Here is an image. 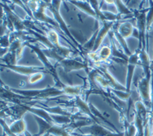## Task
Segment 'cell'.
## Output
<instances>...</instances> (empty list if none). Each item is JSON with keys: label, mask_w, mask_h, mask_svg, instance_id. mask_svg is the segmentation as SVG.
<instances>
[{"label": "cell", "mask_w": 153, "mask_h": 136, "mask_svg": "<svg viewBox=\"0 0 153 136\" xmlns=\"http://www.w3.org/2000/svg\"><path fill=\"white\" fill-rule=\"evenodd\" d=\"M17 94L25 96L30 100H47L58 98L62 95H66L65 90L59 89L56 86H48L47 88L38 89V90H21V89L11 88Z\"/></svg>", "instance_id": "obj_1"}, {"label": "cell", "mask_w": 153, "mask_h": 136, "mask_svg": "<svg viewBox=\"0 0 153 136\" xmlns=\"http://www.w3.org/2000/svg\"><path fill=\"white\" fill-rule=\"evenodd\" d=\"M141 5L139 8L134 11V20L135 21L134 26L138 34V46L137 50L146 49L148 51V35L147 31V14L148 7L142 8Z\"/></svg>", "instance_id": "obj_2"}, {"label": "cell", "mask_w": 153, "mask_h": 136, "mask_svg": "<svg viewBox=\"0 0 153 136\" xmlns=\"http://www.w3.org/2000/svg\"><path fill=\"white\" fill-rule=\"evenodd\" d=\"M62 2L63 1H56V0H52V1H47V9L51 12V14L53 16L54 20L56 21V23L59 25V28L62 30V32L65 33V35L67 36L68 39H70L71 42L74 43V45L76 47L78 51H80V53L82 55V45H81L76 41L74 36L72 35L70 30L68 29V25L65 23V20L62 17L61 14H60V7L62 5Z\"/></svg>", "instance_id": "obj_3"}, {"label": "cell", "mask_w": 153, "mask_h": 136, "mask_svg": "<svg viewBox=\"0 0 153 136\" xmlns=\"http://www.w3.org/2000/svg\"><path fill=\"white\" fill-rule=\"evenodd\" d=\"M26 47H29L35 53L37 57L40 59V61L42 63L43 67L47 70V74H50L51 76L52 77V78H53L54 82H55V85L54 86L59 89H62V90H65L67 85L65 84L60 80L59 75L57 74V71H56V67L51 64V61L45 55V53L43 52V50L41 48H39V47L36 46V45H33V43H30V42H26Z\"/></svg>", "instance_id": "obj_4"}, {"label": "cell", "mask_w": 153, "mask_h": 136, "mask_svg": "<svg viewBox=\"0 0 153 136\" xmlns=\"http://www.w3.org/2000/svg\"><path fill=\"white\" fill-rule=\"evenodd\" d=\"M38 125V133L35 136H43L46 134H50L55 136H74L72 132L66 126H60L57 124H50L44 119L38 116L33 115Z\"/></svg>", "instance_id": "obj_5"}, {"label": "cell", "mask_w": 153, "mask_h": 136, "mask_svg": "<svg viewBox=\"0 0 153 136\" xmlns=\"http://www.w3.org/2000/svg\"><path fill=\"white\" fill-rule=\"evenodd\" d=\"M136 91L138 95V99L145 104L147 109L152 111V75H144L143 77L137 79L135 83Z\"/></svg>", "instance_id": "obj_6"}, {"label": "cell", "mask_w": 153, "mask_h": 136, "mask_svg": "<svg viewBox=\"0 0 153 136\" xmlns=\"http://www.w3.org/2000/svg\"><path fill=\"white\" fill-rule=\"evenodd\" d=\"M26 106L24 103H8L1 100V118L10 117L12 121H17L24 118L26 113Z\"/></svg>", "instance_id": "obj_7"}, {"label": "cell", "mask_w": 153, "mask_h": 136, "mask_svg": "<svg viewBox=\"0 0 153 136\" xmlns=\"http://www.w3.org/2000/svg\"><path fill=\"white\" fill-rule=\"evenodd\" d=\"M57 65L61 66L63 70L66 74H69L70 72L81 70V69H85L86 71L91 67V63L88 59H85V61H83L82 59L69 57V58H63L59 62L56 63V66Z\"/></svg>", "instance_id": "obj_8"}, {"label": "cell", "mask_w": 153, "mask_h": 136, "mask_svg": "<svg viewBox=\"0 0 153 136\" xmlns=\"http://www.w3.org/2000/svg\"><path fill=\"white\" fill-rule=\"evenodd\" d=\"M45 32H46L45 34L47 36L48 40L54 46L56 53L58 54L60 57H62V58L73 57L72 55L74 53V51L69 49V48H65V47H63V46L60 45L59 42V34L56 30H53V29H50V30H46L45 29Z\"/></svg>", "instance_id": "obj_9"}, {"label": "cell", "mask_w": 153, "mask_h": 136, "mask_svg": "<svg viewBox=\"0 0 153 136\" xmlns=\"http://www.w3.org/2000/svg\"><path fill=\"white\" fill-rule=\"evenodd\" d=\"M137 66H139V51L137 49L130 56L126 64V91L128 93H131V86H132L133 80H134V71Z\"/></svg>", "instance_id": "obj_10"}, {"label": "cell", "mask_w": 153, "mask_h": 136, "mask_svg": "<svg viewBox=\"0 0 153 136\" xmlns=\"http://www.w3.org/2000/svg\"><path fill=\"white\" fill-rule=\"evenodd\" d=\"M92 66H94V65H92ZM94 67H95L96 69L99 71V73L100 74H102L103 77L106 79L111 90H112V91H117L127 92L126 86L121 85V83L117 82V80L113 77V75L109 72L108 68L106 65L103 64V65H96V66H94Z\"/></svg>", "instance_id": "obj_11"}, {"label": "cell", "mask_w": 153, "mask_h": 136, "mask_svg": "<svg viewBox=\"0 0 153 136\" xmlns=\"http://www.w3.org/2000/svg\"><path fill=\"white\" fill-rule=\"evenodd\" d=\"M38 3H39V6H38V10L35 12H33L34 21L36 22L49 25H52V26L57 28L59 25L56 23V21L54 20V18H51L47 14V1H38Z\"/></svg>", "instance_id": "obj_12"}, {"label": "cell", "mask_w": 153, "mask_h": 136, "mask_svg": "<svg viewBox=\"0 0 153 136\" xmlns=\"http://www.w3.org/2000/svg\"><path fill=\"white\" fill-rule=\"evenodd\" d=\"M1 68H8L12 71L15 72L16 74H21L26 77H30L33 74H47V70L44 67H38V66H23V65H5L1 64Z\"/></svg>", "instance_id": "obj_13"}, {"label": "cell", "mask_w": 153, "mask_h": 136, "mask_svg": "<svg viewBox=\"0 0 153 136\" xmlns=\"http://www.w3.org/2000/svg\"><path fill=\"white\" fill-rule=\"evenodd\" d=\"M101 25L100 26L99 29V33H98L97 39L95 42V45H94V50L93 52H97L98 51L100 50V48L102 47V43H103V40L106 38L107 34H108L109 33L111 32L112 28L115 25V22H110V21H104L103 23H100Z\"/></svg>", "instance_id": "obj_14"}, {"label": "cell", "mask_w": 153, "mask_h": 136, "mask_svg": "<svg viewBox=\"0 0 153 136\" xmlns=\"http://www.w3.org/2000/svg\"><path fill=\"white\" fill-rule=\"evenodd\" d=\"M115 28L117 29V32L121 34V37H123L126 40L131 37H136L134 35L136 28L134 25L130 21L117 22L115 24Z\"/></svg>", "instance_id": "obj_15"}, {"label": "cell", "mask_w": 153, "mask_h": 136, "mask_svg": "<svg viewBox=\"0 0 153 136\" xmlns=\"http://www.w3.org/2000/svg\"><path fill=\"white\" fill-rule=\"evenodd\" d=\"M119 118L124 128V136H137V128L134 121H130L128 120L126 112H119Z\"/></svg>", "instance_id": "obj_16"}, {"label": "cell", "mask_w": 153, "mask_h": 136, "mask_svg": "<svg viewBox=\"0 0 153 136\" xmlns=\"http://www.w3.org/2000/svg\"><path fill=\"white\" fill-rule=\"evenodd\" d=\"M9 130L13 135L16 136H30L31 135L27 131L26 122L25 119H20L17 121H12L11 124L9 125Z\"/></svg>", "instance_id": "obj_17"}, {"label": "cell", "mask_w": 153, "mask_h": 136, "mask_svg": "<svg viewBox=\"0 0 153 136\" xmlns=\"http://www.w3.org/2000/svg\"><path fill=\"white\" fill-rule=\"evenodd\" d=\"M114 6L117 7L118 15L121 16L125 21H129V19H134V11L127 6L124 1L115 0Z\"/></svg>", "instance_id": "obj_18"}, {"label": "cell", "mask_w": 153, "mask_h": 136, "mask_svg": "<svg viewBox=\"0 0 153 136\" xmlns=\"http://www.w3.org/2000/svg\"><path fill=\"white\" fill-rule=\"evenodd\" d=\"M68 2L71 4L74 5L76 7H77L79 10H81L82 12L85 13L86 15H88L89 16L97 20L96 14H95V12H94V9L92 7L90 1H74V0H71V1H68Z\"/></svg>", "instance_id": "obj_19"}, {"label": "cell", "mask_w": 153, "mask_h": 136, "mask_svg": "<svg viewBox=\"0 0 153 136\" xmlns=\"http://www.w3.org/2000/svg\"><path fill=\"white\" fill-rule=\"evenodd\" d=\"M99 29H100V25H99V27L95 30L94 33L92 34V36L91 37V39H89L88 41L86 42L85 44L82 45V56H83V58L85 59L87 58V56H88L89 54L93 52L94 45H95V42H96V39H97L98 33H99Z\"/></svg>", "instance_id": "obj_20"}, {"label": "cell", "mask_w": 153, "mask_h": 136, "mask_svg": "<svg viewBox=\"0 0 153 136\" xmlns=\"http://www.w3.org/2000/svg\"><path fill=\"white\" fill-rule=\"evenodd\" d=\"M11 45L9 48V51H12L17 54L19 59H21L25 48L26 47V42L21 39H13L11 40Z\"/></svg>", "instance_id": "obj_21"}, {"label": "cell", "mask_w": 153, "mask_h": 136, "mask_svg": "<svg viewBox=\"0 0 153 136\" xmlns=\"http://www.w3.org/2000/svg\"><path fill=\"white\" fill-rule=\"evenodd\" d=\"M98 56L100 59V62L101 65H106L109 62L112 58V48L108 46H102L100 49L97 51Z\"/></svg>", "instance_id": "obj_22"}, {"label": "cell", "mask_w": 153, "mask_h": 136, "mask_svg": "<svg viewBox=\"0 0 153 136\" xmlns=\"http://www.w3.org/2000/svg\"><path fill=\"white\" fill-rule=\"evenodd\" d=\"M112 32H113V34H114V38L116 39V41H117V42L119 43V45L121 46V49H122V51L124 53L126 54V56H130L132 55V52L130 51V48L128 47V45L126 43V39H124L123 37H121V35L117 32V29L115 28V25L112 28Z\"/></svg>", "instance_id": "obj_23"}, {"label": "cell", "mask_w": 153, "mask_h": 136, "mask_svg": "<svg viewBox=\"0 0 153 136\" xmlns=\"http://www.w3.org/2000/svg\"><path fill=\"white\" fill-rule=\"evenodd\" d=\"M149 7H148V11L147 14V35L149 34V33L152 31L153 25V1H148Z\"/></svg>", "instance_id": "obj_24"}, {"label": "cell", "mask_w": 153, "mask_h": 136, "mask_svg": "<svg viewBox=\"0 0 153 136\" xmlns=\"http://www.w3.org/2000/svg\"><path fill=\"white\" fill-rule=\"evenodd\" d=\"M11 42H12V41H11V32H8L3 36H1V40H0L1 48L9 49Z\"/></svg>", "instance_id": "obj_25"}, {"label": "cell", "mask_w": 153, "mask_h": 136, "mask_svg": "<svg viewBox=\"0 0 153 136\" xmlns=\"http://www.w3.org/2000/svg\"><path fill=\"white\" fill-rule=\"evenodd\" d=\"M44 77V74L42 73H39V74H33L30 77H28V82L30 84H35L39 81H41Z\"/></svg>", "instance_id": "obj_26"}, {"label": "cell", "mask_w": 153, "mask_h": 136, "mask_svg": "<svg viewBox=\"0 0 153 136\" xmlns=\"http://www.w3.org/2000/svg\"><path fill=\"white\" fill-rule=\"evenodd\" d=\"M25 3L33 12H33H35L38 10V6H39L38 1H25Z\"/></svg>", "instance_id": "obj_27"}, {"label": "cell", "mask_w": 153, "mask_h": 136, "mask_svg": "<svg viewBox=\"0 0 153 136\" xmlns=\"http://www.w3.org/2000/svg\"><path fill=\"white\" fill-rule=\"evenodd\" d=\"M150 70L152 73V76L153 77V59L151 60V65H150Z\"/></svg>", "instance_id": "obj_28"}, {"label": "cell", "mask_w": 153, "mask_h": 136, "mask_svg": "<svg viewBox=\"0 0 153 136\" xmlns=\"http://www.w3.org/2000/svg\"><path fill=\"white\" fill-rule=\"evenodd\" d=\"M43 136H55V135H50V134H46V135Z\"/></svg>", "instance_id": "obj_29"}, {"label": "cell", "mask_w": 153, "mask_h": 136, "mask_svg": "<svg viewBox=\"0 0 153 136\" xmlns=\"http://www.w3.org/2000/svg\"><path fill=\"white\" fill-rule=\"evenodd\" d=\"M152 123H153V113H152Z\"/></svg>", "instance_id": "obj_30"}, {"label": "cell", "mask_w": 153, "mask_h": 136, "mask_svg": "<svg viewBox=\"0 0 153 136\" xmlns=\"http://www.w3.org/2000/svg\"><path fill=\"white\" fill-rule=\"evenodd\" d=\"M152 136H153V130H152Z\"/></svg>", "instance_id": "obj_31"}]
</instances>
